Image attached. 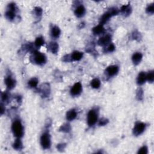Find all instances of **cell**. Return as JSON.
Here are the masks:
<instances>
[{
  "label": "cell",
  "instance_id": "cell-1",
  "mask_svg": "<svg viewBox=\"0 0 154 154\" xmlns=\"http://www.w3.org/2000/svg\"><path fill=\"white\" fill-rule=\"evenodd\" d=\"M47 57L44 54L38 52L37 51H35L32 53L30 57V61L36 65L42 66L47 62Z\"/></svg>",
  "mask_w": 154,
  "mask_h": 154
},
{
  "label": "cell",
  "instance_id": "cell-2",
  "mask_svg": "<svg viewBox=\"0 0 154 154\" xmlns=\"http://www.w3.org/2000/svg\"><path fill=\"white\" fill-rule=\"evenodd\" d=\"M119 10L118 8L116 7H111L110 9L108 10V11H107V12H105V14H103L99 20V23L101 25H104L105 24H106L109 20H110V19L114 16H116L119 14Z\"/></svg>",
  "mask_w": 154,
  "mask_h": 154
},
{
  "label": "cell",
  "instance_id": "cell-3",
  "mask_svg": "<svg viewBox=\"0 0 154 154\" xmlns=\"http://www.w3.org/2000/svg\"><path fill=\"white\" fill-rule=\"evenodd\" d=\"M11 130L16 138H21L24 136V128L21 122L19 120H15L11 125Z\"/></svg>",
  "mask_w": 154,
  "mask_h": 154
},
{
  "label": "cell",
  "instance_id": "cell-4",
  "mask_svg": "<svg viewBox=\"0 0 154 154\" xmlns=\"http://www.w3.org/2000/svg\"><path fill=\"white\" fill-rule=\"evenodd\" d=\"M17 11V7L16 4L11 3L8 4L7 10L5 13V17L7 20L13 21L16 18V13Z\"/></svg>",
  "mask_w": 154,
  "mask_h": 154
},
{
  "label": "cell",
  "instance_id": "cell-5",
  "mask_svg": "<svg viewBox=\"0 0 154 154\" xmlns=\"http://www.w3.org/2000/svg\"><path fill=\"white\" fill-rule=\"evenodd\" d=\"M98 119V113L96 110H90L87 114V124L89 127H92L94 126Z\"/></svg>",
  "mask_w": 154,
  "mask_h": 154
},
{
  "label": "cell",
  "instance_id": "cell-6",
  "mask_svg": "<svg viewBox=\"0 0 154 154\" xmlns=\"http://www.w3.org/2000/svg\"><path fill=\"white\" fill-rule=\"evenodd\" d=\"M41 145L44 149H48L51 147V137L49 132L46 131L42 134L41 137Z\"/></svg>",
  "mask_w": 154,
  "mask_h": 154
},
{
  "label": "cell",
  "instance_id": "cell-7",
  "mask_svg": "<svg viewBox=\"0 0 154 154\" xmlns=\"http://www.w3.org/2000/svg\"><path fill=\"white\" fill-rule=\"evenodd\" d=\"M146 125L145 123L137 122L134 125L133 128V134L135 136H138L140 135L143 134L146 130Z\"/></svg>",
  "mask_w": 154,
  "mask_h": 154
},
{
  "label": "cell",
  "instance_id": "cell-8",
  "mask_svg": "<svg viewBox=\"0 0 154 154\" xmlns=\"http://www.w3.org/2000/svg\"><path fill=\"white\" fill-rule=\"evenodd\" d=\"M39 92L43 98H47L51 93V87L49 83H43L39 88Z\"/></svg>",
  "mask_w": 154,
  "mask_h": 154
},
{
  "label": "cell",
  "instance_id": "cell-9",
  "mask_svg": "<svg viewBox=\"0 0 154 154\" xmlns=\"http://www.w3.org/2000/svg\"><path fill=\"white\" fill-rule=\"evenodd\" d=\"M82 91V86L81 83L80 82H76L75 84L70 88V94L73 96H79Z\"/></svg>",
  "mask_w": 154,
  "mask_h": 154
},
{
  "label": "cell",
  "instance_id": "cell-10",
  "mask_svg": "<svg viewBox=\"0 0 154 154\" xmlns=\"http://www.w3.org/2000/svg\"><path fill=\"white\" fill-rule=\"evenodd\" d=\"M111 42V36L107 34L103 37H101L98 41V44L101 47H107Z\"/></svg>",
  "mask_w": 154,
  "mask_h": 154
},
{
  "label": "cell",
  "instance_id": "cell-11",
  "mask_svg": "<svg viewBox=\"0 0 154 154\" xmlns=\"http://www.w3.org/2000/svg\"><path fill=\"white\" fill-rule=\"evenodd\" d=\"M119 72V67L117 65H111L108 66L105 69V74L109 76L112 77L116 75Z\"/></svg>",
  "mask_w": 154,
  "mask_h": 154
},
{
  "label": "cell",
  "instance_id": "cell-12",
  "mask_svg": "<svg viewBox=\"0 0 154 154\" xmlns=\"http://www.w3.org/2000/svg\"><path fill=\"white\" fill-rule=\"evenodd\" d=\"M5 84L6 87H7L8 90H12L13 88H14L16 86V82L15 79H14L10 75L7 76L5 78Z\"/></svg>",
  "mask_w": 154,
  "mask_h": 154
},
{
  "label": "cell",
  "instance_id": "cell-13",
  "mask_svg": "<svg viewBox=\"0 0 154 154\" xmlns=\"http://www.w3.org/2000/svg\"><path fill=\"white\" fill-rule=\"evenodd\" d=\"M120 13L124 16L125 17H128V16H130L132 12V8L131 6L130 5V4H125L122 5L120 8Z\"/></svg>",
  "mask_w": 154,
  "mask_h": 154
},
{
  "label": "cell",
  "instance_id": "cell-14",
  "mask_svg": "<svg viewBox=\"0 0 154 154\" xmlns=\"http://www.w3.org/2000/svg\"><path fill=\"white\" fill-rule=\"evenodd\" d=\"M75 15L77 18H82L86 14V9L84 5L80 4L77 6L75 10Z\"/></svg>",
  "mask_w": 154,
  "mask_h": 154
},
{
  "label": "cell",
  "instance_id": "cell-15",
  "mask_svg": "<svg viewBox=\"0 0 154 154\" xmlns=\"http://www.w3.org/2000/svg\"><path fill=\"white\" fill-rule=\"evenodd\" d=\"M59 44L55 42H51L48 45V49L51 53L55 54L59 51Z\"/></svg>",
  "mask_w": 154,
  "mask_h": 154
},
{
  "label": "cell",
  "instance_id": "cell-16",
  "mask_svg": "<svg viewBox=\"0 0 154 154\" xmlns=\"http://www.w3.org/2000/svg\"><path fill=\"white\" fill-rule=\"evenodd\" d=\"M143 58V55L141 53H135L132 56V61L134 65H138L141 62Z\"/></svg>",
  "mask_w": 154,
  "mask_h": 154
},
{
  "label": "cell",
  "instance_id": "cell-17",
  "mask_svg": "<svg viewBox=\"0 0 154 154\" xmlns=\"http://www.w3.org/2000/svg\"><path fill=\"white\" fill-rule=\"evenodd\" d=\"M146 81V74L145 72H141L138 74L137 78V83L138 86H142L144 84Z\"/></svg>",
  "mask_w": 154,
  "mask_h": 154
},
{
  "label": "cell",
  "instance_id": "cell-18",
  "mask_svg": "<svg viewBox=\"0 0 154 154\" xmlns=\"http://www.w3.org/2000/svg\"><path fill=\"white\" fill-rule=\"evenodd\" d=\"M77 116V113L75 109H71V110H69L66 113V119L67 120L70 122V121H73L76 119Z\"/></svg>",
  "mask_w": 154,
  "mask_h": 154
},
{
  "label": "cell",
  "instance_id": "cell-19",
  "mask_svg": "<svg viewBox=\"0 0 154 154\" xmlns=\"http://www.w3.org/2000/svg\"><path fill=\"white\" fill-rule=\"evenodd\" d=\"M72 61H80L83 57V53L78 51H75L70 54Z\"/></svg>",
  "mask_w": 154,
  "mask_h": 154
},
{
  "label": "cell",
  "instance_id": "cell-20",
  "mask_svg": "<svg viewBox=\"0 0 154 154\" xmlns=\"http://www.w3.org/2000/svg\"><path fill=\"white\" fill-rule=\"evenodd\" d=\"M92 32H93V33L95 35H99V34L104 33L105 28L103 25L99 24L97 25V26H96L93 28Z\"/></svg>",
  "mask_w": 154,
  "mask_h": 154
},
{
  "label": "cell",
  "instance_id": "cell-21",
  "mask_svg": "<svg viewBox=\"0 0 154 154\" xmlns=\"http://www.w3.org/2000/svg\"><path fill=\"white\" fill-rule=\"evenodd\" d=\"M61 34V30L59 27L54 26L51 31V37L54 38H59Z\"/></svg>",
  "mask_w": 154,
  "mask_h": 154
},
{
  "label": "cell",
  "instance_id": "cell-22",
  "mask_svg": "<svg viewBox=\"0 0 154 154\" xmlns=\"http://www.w3.org/2000/svg\"><path fill=\"white\" fill-rule=\"evenodd\" d=\"M13 147L16 151H21L23 148V144L20 138H17L13 144Z\"/></svg>",
  "mask_w": 154,
  "mask_h": 154
},
{
  "label": "cell",
  "instance_id": "cell-23",
  "mask_svg": "<svg viewBox=\"0 0 154 154\" xmlns=\"http://www.w3.org/2000/svg\"><path fill=\"white\" fill-rule=\"evenodd\" d=\"M45 43V41L43 37H38L36 38V39L34 43V45L35 47L37 49L41 48L42 46H43Z\"/></svg>",
  "mask_w": 154,
  "mask_h": 154
},
{
  "label": "cell",
  "instance_id": "cell-24",
  "mask_svg": "<svg viewBox=\"0 0 154 154\" xmlns=\"http://www.w3.org/2000/svg\"><path fill=\"white\" fill-rule=\"evenodd\" d=\"M60 131H61L65 133H69L70 131H71V126H70V124L68 123H65L63 124L60 128Z\"/></svg>",
  "mask_w": 154,
  "mask_h": 154
},
{
  "label": "cell",
  "instance_id": "cell-25",
  "mask_svg": "<svg viewBox=\"0 0 154 154\" xmlns=\"http://www.w3.org/2000/svg\"><path fill=\"white\" fill-rule=\"evenodd\" d=\"M91 86L93 88H99L101 86V81L98 78H94L91 82Z\"/></svg>",
  "mask_w": 154,
  "mask_h": 154
},
{
  "label": "cell",
  "instance_id": "cell-26",
  "mask_svg": "<svg viewBox=\"0 0 154 154\" xmlns=\"http://www.w3.org/2000/svg\"><path fill=\"white\" fill-rule=\"evenodd\" d=\"M38 80L37 78H33L30 79L28 82V85L30 88H36L38 85Z\"/></svg>",
  "mask_w": 154,
  "mask_h": 154
},
{
  "label": "cell",
  "instance_id": "cell-27",
  "mask_svg": "<svg viewBox=\"0 0 154 154\" xmlns=\"http://www.w3.org/2000/svg\"><path fill=\"white\" fill-rule=\"evenodd\" d=\"M33 13H34V15L37 18H41L43 14L42 9L40 7H36L33 9Z\"/></svg>",
  "mask_w": 154,
  "mask_h": 154
},
{
  "label": "cell",
  "instance_id": "cell-28",
  "mask_svg": "<svg viewBox=\"0 0 154 154\" xmlns=\"http://www.w3.org/2000/svg\"><path fill=\"white\" fill-rule=\"evenodd\" d=\"M143 96H144V93H143V89L142 88H138L136 92V98L137 100L138 101L143 100Z\"/></svg>",
  "mask_w": 154,
  "mask_h": 154
},
{
  "label": "cell",
  "instance_id": "cell-29",
  "mask_svg": "<svg viewBox=\"0 0 154 154\" xmlns=\"http://www.w3.org/2000/svg\"><path fill=\"white\" fill-rule=\"evenodd\" d=\"M146 80L150 83H152L154 81V71L151 70L146 74Z\"/></svg>",
  "mask_w": 154,
  "mask_h": 154
},
{
  "label": "cell",
  "instance_id": "cell-30",
  "mask_svg": "<svg viewBox=\"0 0 154 154\" xmlns=\"http://www.w3.org/2000/svg\"><path fill=\"white\" fill-rule=\"evenodd\" d=\"M132 38L134 40L139 42L142 39V35H141L140 33H139L138 31H134L132 33Z\"/></svg>",
  "mask_w": 154,
  "mask_h": 154
},
{
  "label": "cell",
  "instance_id": "cell-31",
  "mask_svg": "<svg viewBox=\"0 0 154 154\" xmlns=\"http://www.w3.org/2000/svg\"><path fill=\"white\" fill-rule=\"evenodd\" d=\"M146 11L148 15H152L154 14V4L152 3L148 5V6L146 7Z\"/></svg>",
  "mask_w": 154,
  "mask_h": 154
},
{
  "label": "cell",
  "instance_id": "cell-32",
  "mask_svg": "<svg viewBox=\"0 0 154 154\" xmlns=\"http://www.w3.org/2000/svg\"><path fill=\"white\" fill-rule=\"evenodd\" d=\"M138 154H147L148 153V148L146 146H143L140 147L138 151Z\"/></svg>",
  "mask_w": 154,
  "mask_h": 154
},
{
  "label": "cell",
  "instance_id": "cell-33",
  "mask_svg": "<svg viewBox=\"0 0 154 154\" xmlns=\"http://www.w3.org/2000/svg\"><path fill=\"white\" fill-rule=\"evenodd\" d=\"M1 100L3 102H7L9 100V95L7 92L1 93Z\"/></svg>",
  "mask_w": 154,
  "mask_h": 154
},
{
  "label": "cell",
  "instance_id": "cell-34",
  "mask_svg": "<svg viewBox=\"0 0 154 154\" xmlns=\"http://www.w3.org/2000/svg\"><path fill=\"white\" fill-rule=\"evenodd\" d=\"M108 122H109L108 119H106V118H101V119L99 120V124H99V126H105V125H106L107 124H108Z\"/></svg>",
  "mask_w": 154,
  "mask_h": 154
},
{
  "label": "cell",
  "instance_id": "cell-35",
  "mask_svg": "<svg viewBox=\"0 0 154 154\" xmlns=\"http://www.w3.org/2000/svg\"><path fill=\"white\" fill-rule=\"evenodd\" d=\"M116 49V47L113 43H110L108 47L107 48V52L108 53H113Z\"/></svg>",
  "mask_w": 154,
  "mask_h": 154
},
{
  "label": "cell",
  "instance_id": "cell-36",
  "mask_svg": "<svg viewBox=\"0 0 154 154\" xmlns=\"http://www.w3.org/2000/svg\"><path fill=\"white\" fill-rule=\"evenodd\" d=\"M66 147V145L65 143H60V144L57 145V149L58 151L61 152L65 149Z\"/></svg>",
  "mask_w": 154,
  "mask_h": 154
},
{
  "label": "cell",
  "instance_id": "cell-37",
  "mask_svg": "<svg viewBox=\"0 0 154 154\" xmlns=\"http://www.w3.org/2000/svg\"><path fill=\"white\" fill-rule=\"evenodd\" d=\"M63 61H65V62L72 61V59H71V57H70V55L68 54V55H66L64 56L63 57Z\"/></svg>",
  "mask_w": 154,
  "mask_h": 154
},
{
  "label": "cell",
  "instance_id": "cell-38",
  "mask_svg": "<svg viewBox=\"0 0 154 154\" xmlns=\"http://www.w3.org/2000/svg\"><path fill=\"white\" fill-rule=\"evenodd\" d=\"M5 113V107L3 103L1 104V110H0V113L1 115H3Z\"/></svg>",
  "mask_w": 154,
  "mask_h": 154
}]
</instances>
